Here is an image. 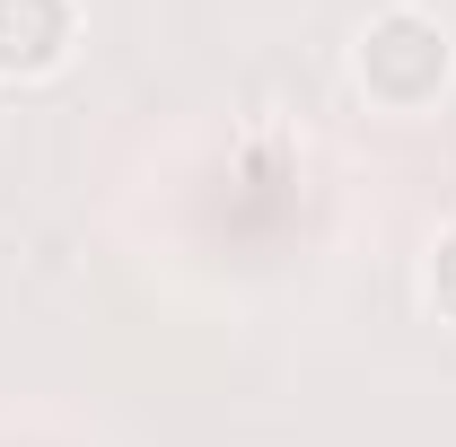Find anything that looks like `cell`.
Here are the masks:
<instances>
[{
    "label": "cell",
    "instance_id": "cell-1",
    "mask_svg": "<svg viewBox=\"0 0 456 447\" xmlns=\"http://www.w3.org/2000/svg\"><path fill=\"white\" fill-rule=\"evenodd\" d=\"M351 79L378 114H430L456 79V36L439 9L421 0H387L360 36H351Z\"/></svg>",
    "mask_w": 456,
    "mask_h": 447
},
{
    "label": "cell",
    "instance_id": "cell-2",
    "mask_svg": "<svg viewBox=\"0 0 456 447\" xmlns=\"http://www.w3.org/2000/svg\"><path fill=\"white\" fill-rule=\"evenodd\" d=\"M79 53V0H0V88L53 79Z\"/></svg>",
    "mask_w": 456,
    "mask_h": 447
},
{
    "label": "cell",
    "instance_id": "cell-3",
    "mask_svg": "<svg viewBox=\"0 0 456 447\" xmlns=\"http://www.w3.org/2000/svg\"><path fill=\"white\" fill-rule=\"evenodd\" d=\"M421 298L456 325V220L439 228V237H430V255H421Z\"/></svg>",
    "mask_w": 456,
    "mask_h": 447
}]
</instances>
